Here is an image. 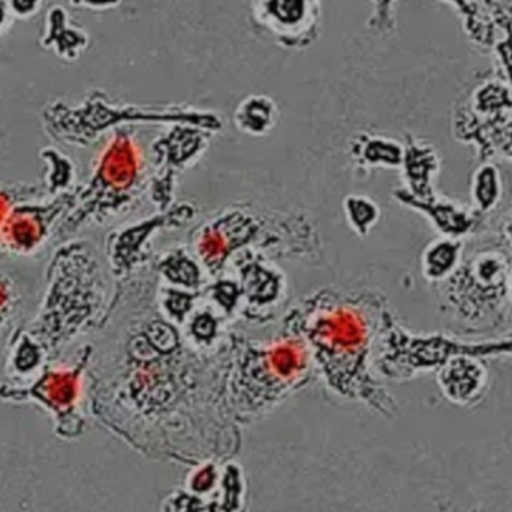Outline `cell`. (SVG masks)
Listing matches in <instances>:
<instances>
[{"mask_svg":"<svg viewBox=\"0 0 512 512\" xmlns=\"http://www.w3.org/2000/svg\"><path fill=\"white\" fill-rule=\"evenodd\" d=\"M436 382L448 402L460 408H475L489 394L492 375L481 358L457 355L436 372Z\"/></svg>","mask_w":512,"mask_h":512,"instance_id":"cell-17","label":"cell"},{"mask_svg":"<svg viewBox=\"0 0 512 512\" xmlns=\"http://www.w3.org/2000/svg\"><path fill=\"white\" fill-rule=\"evenodd\" d=\"M512 357V334L484 342H466L444 333L414 334L390 309L385 313L376 342L375 369L381 378L406 382L424 373L438 372L450 358Z\"/></svg>","mask_w":512,"mask_h":512,"instance_id":"cell-9","label":"cell"},{"mask_svg":"<svg viewBox=\"0 0 512 512\" xmlns=\"http://www.w3.org/2000/svg\"><path fill=\"white\" fill-rule=\"evenodd\" d=\"M492 146L495 155H501L512 162V116L493 132Z\"/></svg>","mask_w":512,"mask_h":512,"instance_id":"cell-34","label":"cell"},{"mask_svg":"<svg viewBox=\"0 0 512 512\" xmlns=\"http://www.w3.org/2000/svg\"><path fill=\"white\" fill-rule=\"evenodd\" d=\"M512 252L501 243H486L463 256L459 268L435 285L441 312L468 334L496 330L507 322L512 306Z\"/></svg>","mask_w":512,"mask_h":512,"instance_id":"cell-8","label":"cell"},{"mask_svg":"<svg viewBox=\"0 0 512 512\" xmlns=\"http://www.w3.org/2000/svg\"><path fill=\"white\" fill-rule=\"evenodd\" d=\"M222 466L224 463L206 460L191 468L185 481V489L201 498H209L221 484Z\"/></svg>","mask_w":512,"mask_h":512,"instance_id":"cell-29","label":"cell"},{"mask_svg":"<svg viewBox=\"0 0 512 512\" xmlns=\"http://www.w3.org/2000/svg\"><path fill=\"white\" fill-rule=\"evenodd\" d=\"M138 294L131 312L107 313L119 321L104 322L114 324L116 336L90 361L92 414L156 462L194 468L206 460H234L243 438L225 400L230 334L218 348L201 351L153 303L141 306Z\"/></svg>","mask_w":512,"mask_h":512,"instance_id":"cell-1","label":"cell"},{"mask_svg":"<svg viewBox=\"0 0 512 512\" xmlns=\"http://www.w3.org/2000/svg\"><path fill=\"white\" fill-rule=\"evenodd\" d=\"M203 292L164 286L158 295V310L164 318L176 325H183L197 310V303Z\"/></svg>","mask_w":512,"mask_h":512,"instance_id":"cell-26","label":"cell"},{"mask_svg":"<svg viewBox=\"0 0 512 512\" xmlns=\"http://www.w3.org/2000/svg\"><path fill=\"white\" fill-rule=\"evenodd\" d=\"M203 297L218 306L219 315L222 313V318H230L237 309H242V291H240L239 282L231 279L218 277L216 282L210 285L207 283L203 289Z\"/></svg>","mask_w":512,"mask_h":512,"instance_id":"cell-28","label":"cell"},{"mask_svg":"<svg viewBox=\"0 0 512 512\" xmlns=\"http://www.w3.org/2000/svg\"><path fill=\"white\" fill-rule=\"evenodd\" d=\"M44 0H6L11 17L27 20L41 11Z\"/></svg>","mask_w":512,"mask_h":512,"instance_id":"cell-35","label":"cell"},{"mask_svg":"<svg viewBox=\"0 0 512 512\" xmlns=\"http://www.w3.org/2000/svg\"><path fill=\"white\" fill-rule=\"evenodd\" d=\"M405 146L400 141L387 135L363 134L355 135L351 141V158L360 171H372L375 168L400 170L403 162Z\"/></svg>","mask_w":512,"mask_h":512,"instance_id":"cell-20","label":"cell"},{"mask_svg":"<svg viewBox=\"0 0 512 512\" xmlns=\"http://www.w3.org/2000/svg\"><path fill=\"white\" fill-rule=\"evenodd\" d=\"M108 306L98 256L87 243H72L54 254L44 304L26 333L48 358L74 337L101 327Z\"/></svg>","mask_w":512,"mask_h":512,"instance_id":"cell-5","label":"cell"},{"mask_svg":"<svg viewBox=\"0 0 512 512\" xmlns=\"http://www.w3.org/2000/svg\"><path fill=\"white\" fill-rule=\"evenodd\" d=\"M195 258L219 277L236 256L255 251L282 258H316L318 231L304 215L233 206L204 222L192 237Z\"/></svg>","mask_w":512,"mask_h":512,"instance_id":"cell-4","label":"cell"},{"mask_svg":"<svg viewBox=\"0 0 512 512\" xmlns=\"http://www.w3.org/2000/svg\"><path fill=\"white\" fill-rule=\"evenodd\" d=\"M397 0H370L367 29L375 36H387L396 29Z\"/></svg>","mask_w":512,"mask_h":512,"instance_id":"cell-30","label":"cell"},{"mask_svg":"<svg viewBox=\"0 0 512 512\" xmlns=\"http://www.w3.org/2000/svg\"><path fill=\"white\" fill-rule=\"evenodd\" d=\"M75 8L89 9V11H110L119 8L122 0H68Z\"/></svg>","mask_w":512,"mask_h":512,"instance_id":"cell-36","label":"cell"},{"mask_svg":"<svg viewBox=\"0 0 512 512\" xmlns=\"http://www.w3.org/2000/svg\"><path fill=\"white\" fill-rule=\"evenodd\" d=\"M445 2L451 3V5L456 6L457 11H459L460 14L463 15V18H465L466 23H468L469 20H472V17H474L475 12H477V5H474V3L469 2V0H445Z\"/></svg>","mask_w":512,"mask_h":512,"instance_id":"cell-37","label":"cell"},{"mask_svg":"<svg viewBox=\"0 0 512 512\" xmlns=\"http://www.w3.org/2000/svg\"><path fill=\"white\" fill-rule=\"evenodd\" d=\"M212 132L189 125L168 126L152 146L153 174L149 180V195L158 210L174 204L177 180L183 171L194 167L207 152Z\"/></svg>","mask_w":512,"mask_h":512,"instance_id":"cell-11","label":"cell"},{"mask_svg":"<svg viewBox=\"0 0 512 512\" xmlns=\"http://www.w3.org/2000/svg\"><path fill=\"white\" fill-rule=\"evenodd\" d=\"M149 180L146 155L134 126L114 129L96 156L92 179L78 189L74 209L57 228V237L132 212L149 191Z\"/></svg>","mask_w":512,"mask_h":512,"instance_id":"cell-6","label":"cell"},{"mask_svg":"<svg viewBox=\"0 0 512 512\" xmlns=\"http://www.w3.org/2000/svg\"><path fill=\"white\" fill-rule=\"evenodd\" d=\"M39 44L45 50L54 51L65 62H77L90 44L89 33L74 26L68 11L63 6L54 5L45 15Z\"/></svg>","mask_w":512,"mask_h":512,"instance_id":"cell-19","label":"cell"},{"mask_svg":"<svg viewBox=\"0 0 512 512\" xmlns=\"http://www.w3.org/2000/svg\"><path fill=\"white\" fill-rule=\"evenodd\" d=\"M343 213L349 228L357 236H369L381 219L378 203L367 195H348L343 200Z\"/></svg>","mask_w":512,"mask_h":512,"instance_id":"cell-27","label":"cell"},{"mask_svg":"<svg viewBox=\"0 0 512 512\" xmlns=\"http://www.w3.org/2000/svg\"><path fill=\"white\" fill-rule=\"evenodd\" d=\"M405 153L402 171L403 189L415 200L427 201L438 197L436 179L442 168V159L436 147L424 138L405 135Z\"/></svg>","mask_w":512,"mask_h":512,"instance_id":"cell-18","label":"cell"},{"mask_svg":"<svg viewBox=\"0 0 512 512\" xmlns=\"http://www.w3.org/2000/svg\"><path fill=\"white\" fill-rule=\"evenodd\" d=\"M45 123L54 138L77 146H89L122 126L189 125L212 134L224 128V120L216 111L185 104H125L113 101L101 90H93L78 105H51L45 111Z\"/></svg>","mask_w":512,"mask_h":512,"instance_id":"cell-7","label":"cell"},{"mask_svg":"<svg viewBox=\"0 0 512 512\" xmlns=\"http://www.w3.org/2000/svg\"><path fill=\"white\" fill-rule=\"evenodd\" d=\"M9 21H11V14H9L6 0H0V35H2V33L5 32L6 27L9 26Z\"/></svg>","mask_w":512,"mask_h":512,"instance_id":"cell-39","label":"cell"},{"mask_svg":"<svg viewBox=\"0 0 512 512\" xmlns=\"http://www.w3.org/2000/svg\"><path fill=\"white\" fill-rule=\"evenodd\" d=\"M501 236L502 240L507 243L508 248H510L512 252V207L510 212L507 213V216H505L504 221H502Z\"/></svg>","mask_w":512,"mask_h":512,"instance_id":"cell-38","label":"cell"},{"mask_svg":"<svg viewBox=\"0 0 512 512\" xmlns=\"http://www.w3.org/2000/svg\"><path fill=\"white\" fill-rule=\"evenodd\" d=\"M393 198L403 207L424 216L436 233L447 239L463 240L465 237L474 236L484 227L486 221V216L478 213L474 207L456 203L442 195L421 201L415 200L406 194L405 189L399 188L393 192Z\"/></svg>","mask_w":512,"mask_h":512,"instance_id":"cell-16","label":"cell"},{"mask_svg":"<svg viewBox=\"0 0 512 512\" xmlns=\"http://www.w3.org/2000/svg\"><path fill=\"white\" fill-rule=\"evenodd\" d=\"M93 348L83 346L72 363L50 367L39 376L32 387L2 385L0 397L11 400L33 399L44 405L57 421V430L65 438H78L86 427L83 411L84 376L89 372Z\"/></svg>","mask_w":512,"mask_h":512,"instance_id":"cell-10","label":"cell"},{"mask_svg":"<svg viewBox=\"0 0 512 512\" xmlns=\"http://www.w3.org/2000/svg\"><path fill=\"white\" fill-rule=\"evenodd\" d=\"M198 209L189 203H174L170 209L135 224L111 231L107 239V258L111 271L120 282H129L149 262L153 240L161 231L177 230L194 221Z\"/></svg>","mask_w":512,"mask_h":512,"instance_id":"cell-12","label":"cell"},{"mask_svg":"<svg viewBox=\"0 0 512 512\" xmlns=\"http://www.w3.org/2000/svg\"><path fill=\"white\" fill-rule=\"evenodd\" d=\"M78 189L60 195L44 206L17 204L0 230V251L12 255H30L44 246L51 228L66 210L77 203Z\"/></svg>","mask_w":512,"mask_h":512,"instance_id":"cell-14","label":"cell"},{"mask_svg":"<svg viewBox=\"0 0 512 512\" xmlns=\"http://www.w3.org/2000/svg\"><path fill=\"white\" fill-rule=\"evenodd\" d=\"M466 246L463 240L439 237L433 240L421 255V273L433 286L445 282L459 268Z\"/></svg>","mask_w":512,"mask_h":512,"instance_id":"cell-21","label":"cell"},{"mask_svg":"<svg viewBox=\"0 0 512 512\" xmlns=\"http://www.w3.org/2000/svg\"><path fill=\"white\" fill-rule=\"evenodd\" d=\"M472 207L481 215L495 212L504 198V179L498 165L481 162L471 180Z\"/></svg>","mask_w":512,"mask_h":512,"instance_id":"cell-25","label":"cell"},{"mask_svg":"<svg viewBox=\"0 0 512 512\" xmlns=\"http://www.w3.org/2000/svg\"><path fill=\"white\" fill-rule=\"evenodd\" d=\"M225 400L240 427L252 426L306 388L316 375L309 346L280 331L270 340L228 337Z\"/></svg>","mask_w":512,"mask_h":512,"instance_id":"cell-3","label":"cell"},{"mask_svg":"<svg viewBox=\"0 0 512 512\" xmlns=\"http://www.w3.org/2000/svg\"><path fill=\"white\" fill-rule=\"evenodd\" d=\"M246 502L245 472L236 460H230L222 466L221 484L207 498L206 507L201 512H246Z\"/></svg>","mask_w":512,"mask_h":512,"instance_id":"cell-24","label":"cell"},{"mask_svg":"<svg viewBox=\"0 0 512 512\" xmlns=\"http://www.w3.org/2000/svg\"><path fill=\"white\" fill-rule=\"evenodd\" d=\"M233 264L239 273L243 318L251 322L268 321L285 295L286 280L282 271L255 251L236 256Z\"/></svg>","mask_w":512,"mask_h":512,"instance_id":"cell-15","label":"cell"},{"mask_svg":"<svg viewBox=\"0 0 512 512\" xmlns=\"http://www.w3.org/2000/svg\"><path fill=\"white\" fill-rule=\"evenodd\" d=\"M388 309L385 295L372 289H319L288 310L280 331L307 343L316 375L331 393L391 418L397 402L375 369Z\"/></svg>","mask_w":512,"mask_h":512,"instance_id":"cell-2","label":"cell"},{"mask_svg":"<svg viewBox=\"0 0 512 512\" xmlns=\"http://www.w3.org/2000/svg\"><path fill=\"white\" fill-rule=\"evenodd\" d=\"M255 26L279 47L303 51L322 32V0H251Z\"/></svg>","mask_w":512,"mask_h":512,"instance_id":"cell-13","label":"cell"},{"mask_svg":"<svg viewBox=\"0 0 512 512\" xmlns=\"http://www.w3.org/2000/svg\"><path fill=\"white\" fill-rule=\"evenodd\" d=\"M21 294L8 274L0 273V330L6 327L20 309Z\"/></svg>","mask_w":512,"mask_h":512,"instance_id":"cell-31","label":"cell"},{"mask_svg":"<svg viewBox=\"0 0 512 512\" xmlns=\"http://www.w3.org/2000/svg\"><path fill=\"white\" fill-rule=\"evenodd\" d=\"M206 502L207 498L194 495L183 487L164 499L161 512H201L206 507Z\"/></svg>","mask_w":512,"mask_h":512,"instance_id":"cell-32","label":"cell"},{"mask_svg":"<svg viewBox=\"0 0 512 512\" xmlns=\"http://www.w3.org/2000/svg\"><path fill=\"white\" fill-rule=\"evenodd\" d=\"M155 270L159 279L173 288L203 292L204 286L207 285L204 280L203 265L185 249H174L162 255V258L156 262Z\"/></svg>","mask_w":512,"mask_h":512,"instance_id":"cell-22","label":"cell"},{"mask_svg":"<svg viewBox=\"0 0 512 512\" xmlns=\"http://www.w3.org/2000/svg\"><path fill=\"white\" fill-rule=\"evenodd\" d=\"M280 110L276 102L265 95H249L234 111L233 122L242 134L265 137L276 128Z\"/></svg>","mask_w":512,"mask_h":512,"instance_id":"cell-23","label":"cell"},{"mask_svg":"<svg viewBox=\"0 0 512 512\" xmlns=\"http://www.w3.org/2000/svg\"><path fill=\"white\" fill-rule=\"evenodd\" d=\"M33 192H38V189L33 186H12V188L0 186V230H2L11 210L21 200V195H32Z\"/></svg>","mask_w":512,"mask_h":512,"instance_id":"cell-33","label":"cell"},{"mask_svg":"<svg viewBox=\"0 0 512 512\" xmlns=\"http://www.w3.org/2000/svg\"><path fill=\"white\" fill-rule=\"evenodd\" d=\"M510 298H511V303H512V274H511V279H510Z\"/></svg>","mask_w":512,"mask_h":512,"instance_id":"cell-40","label":"cell"}]
</instances>
